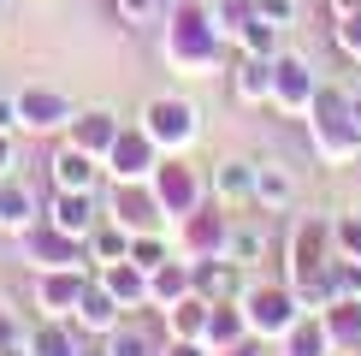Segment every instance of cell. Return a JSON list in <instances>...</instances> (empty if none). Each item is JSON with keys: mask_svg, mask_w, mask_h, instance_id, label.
Instances as JSON below:
<instances>
[{"mask_svg": "<svg viewBox=\"0 0 361 356\" xmlns=\"http://www.w3.org/2000/svg\"><path fill=\"white\" fill-rule=\"evenodd\" d=\"M160 48H166V66H172V71L207 78V71L219 66V48H225L219 24H214V6H202V0H172Z\"/></svg>", "mask_w": 361, "mask_h": 356, "instance_id": "1", "label": "cell"}, {"mask_svg": "<svg viewBox=\"0 0 361 356\" xmlns=\"http://www.w3.org/2000/svg\"><path fill=\"white\" fill-rule=\"evenodd\" d=\"M237 303H243V315H249V333H255V338H267V345H273V338H284L296 321L308 315V309L296 303L290 279H249Z\"/></svg>", "mask_w": 361, "mask_h": 356, "instance_id": "2", "label": "cell"}, {"mask_svg": "<svg viewBox=\"0 0 361 356\" xmlns=\"http://www.w3.org/2000/svg\"><path fill=\"white\" fill-rule=\"evenodd\" d=\"M137 125L160 143V155H184V148L202 137V113H195V101H184V95H154L137 113Z\"/></svg>", "mask_w": 361, "mask_h": 356, "instance_id": "3", "label": "cell"}, {"mask_svg": "<svg viewBox=\"0 0 361 356\" xmlns=\"http://www.w3.org/2000/svg\"><path fill=\"white\" fill-rule=\"evenodd\" d=\"M154 167H160V143L148 137L137 119H130V125H118L113 148L101 155V172H113V184H148Z\"/></svg>", "mask_w": 361, "mask_h": 356, "instance_id": "4", "label": "cell"}, {"mask_svg": "<svg viewBox=\"0 0 361 356\" xmlns=\"http://www.w3.org/2000/svg\"><path fill=\"white\" fill-rule=\"evenodd\" d=\"M18 244H24V261H30V273H54V267H83V261H89V237H71V232H59L48 214H42L30 232H18Z\"/></svg>", "mask_w": 361, "mask_h": 356, "instance_id": "5", "label": "cell"}, {"mask_svg": "<svg viewBox=\"0 0 361 356\" xmlns=\"http://www.w3.org/2000/svg\"><path fill=\"white\" fill-rule=\"evenodd\" d=\"M154 196H160V208H166V220H184V214H195V208L207 202V178L190 167L184 155H160V167H154Z\"/></svg>", "mask_w": 361, "mask_h": 356, "instance_id": "6", "label": "cell"}, {"mask_svg": "<svg viewBox=\"0 0 361 356\" xmlns=\"http://www.w3.org/2000/svg\"><path fill=\"white\" fill-rule=\"evenodd\" d=\"M314 89H320V71H314L302 54H284V48H279V54H273V101H267V107L308 119V107H314Z\"/></svg>", "mask_w": 361, "mask_h": 356, "instance_id": "7", "label": "cell"}, {"mask_svg": "<svg viewBox=\"0 0 361 356\" xmlns=\"http://www.w3.org/2000/svg\"><path fill=\"white\" fill-rule=\"evenodd\" d=\"M308 143H314V155H320V167H350V160H361V125L350 113L308 119Z\"/></svg>", "mask_w": 361, "mask_h": 356, "instance_id": "8", "label": "cell"}, {"mask_svg": "<svg viewBox=\"0 0 361 356\" xmlns=\"http://www.w3.org/2000/svg\"><path fill=\"white\" fill-rule=\"evenodd\" d=\"M107 220L125 232H160L166 226V208H160L154 184H118L113 202H107Z\"/></svg>", "mask_w": 361, "mask_h": 356, "instance_id": "9", "label": "cell"}, {"mask_svg": "<svg viewBox=\"0 0 361 356\" xmlns=\"http://www.w3.org/2000/svg\"><path fill=\"white\" fill-rule=\"evenodd\" d=\"M225 232H231V220H225V202H202L195 214L178 220V249L195 261V256H219L225 249Z\"/></svg>", "mask_w": 361, "mask_h": 356, "instance_id": "10", "label": "cell"}, {"mask_svg": "<svg viewBox=\"0 0 361 356\" xmlns=\"http://www.w3.org/2000/svg\"><path fill=\"white\" fill-rule=\"evenodd\" d=\"M71 119H78V107H71V95H59V89H42V83L18 89V125H24V131L48 137V131H66Z\"/></svg>", "mask_w": 361, "mask_h": 356, "instance_id": "11", "label": "cell"}, {"mask_svg": "<svg viewBox=\"0 0 361 356\" xmlns=\"http://www.w3.org/2000/svg\"><path fill=\"white\" fill-rule=\"evenodd\" d=\"M83 285H89V267H54V273H36V303H42V315H66V321H71Z\"/></svg>", "mask_w": 361, "mask_h": 356, "instance_id": "12", "label": "cell"}, {"mask_svg": "<svg viewBox=\"0 0 361 356\" xmlns=\"http://www.w3.org/2000/svg\"><path fill=\"white\" fill-rule=\"evenodd\" d=\"M71 321H78V333H83V338H89V333H101V338H107L113 326L125 321V309H118V297L101 285V279H89V285H83V297H78V309H71Z\"/></svg>", "mask_w": 361, "mask_h": 356, "instance_id": "13", "label": "cell"}, {"mask_svg": "<svg viewBox=\"0 0 361 356\" xmlns=\"http://www.w3.org/2000/svg\"><path fill=\"white\" fill-rule=\"evenodd\" d=\"M101 285H107L113 297H118V309H125V315H137V309H148V267H137V261H101Z\"/></svg>", "mask_w": 361, "mask_h": 356, "instance_id": "14", "label": "cell"}, {"mask_svg": "<svg viewBox=\"0 0 361 356\" xmlns=\"http://www.w3.org/2000/svg\"><path fill=\"white\" fill-rule=\"evenodd\" d=\"M118 125H125V119H118L113 107H83L78 119H71L66 125V143H78V148H89V155H107L113 148V137H118Z\"/></svg>", "mask_w": 361, "mask_h": 356, "instance_id": "15", "label": "cell"}, {"mask_svg": "<svg viewBox=\"0 0 361 356\" xmlns=\"http://www.w3.org/2000/svg\"><path fill=\"white\" fill-rule=\"evenodd\" d=\"M48 220H54L59 232H71V237H89V232L101 226V214H95V190H54Z\"/></svg>", "mask_w": 361, "mask_h": 356, "instance_id": "16", "label": "cell"}, {"mask_svg": "<svg viewBox=\"0 0 361 356\" xmlns=\"http://www.w3.org/2000/svg\"><path fill=\"white\" fill-rule=\"evenodd\" d=\"M190 279L207 303H225V297H243V267H231L225 256H195L190 261Z\"/></svg>", "mask_w": 361, "mask_h": 356, "instance_id": "17", "label": "cell"}, {"mask_svg": "<svg viewBox=\"0 0 361 356\" xmlns=\"http://www.w3.org/2000/svg\"><path fill=\"white\" fill-rule=\"evenodd\" d=\"M36 220H42V202H36V190H30L24 184V178H0V232H12V237H18V232H30V226H36Z\"/></svg>", "mask_w": 361, "mask_h": 356, "instance_id": "18", "label": "cell"}, {"mask_svg": "<svg viewBox=\"0 0 361 356\" xmlns=\"http://www.w3.org/2000/svg\"><path fill=\"white\" fill-rule=\"evenodd\" d=\"M24 345H30V356H78L83 333H78V321L48 315V321H36V333H24Z\"/></svg>", "mask_w": 361, "mask_h": 356, "instance_id": "19", "label": "cell"}, {"mask_svg": "<svg viewBox=\"0 0 361 356\" xmlns=\"http://www.w3.org/2000/svg\"><path fill=\"white\" fill-rule=\"evenodd\" d=\"M237 338H249V315L237 297H225V303H207V326H202V345L207 350H225L237 345Z\"/></svg>", "mask_w": 361, "mask_h": 356, "instance_id": "20", "label": "cell"}, {"mask_svg": "<svg viewBox=\"0 0 361 356\" xmlns=\"http://www.w3.org/2000/svg\"><path fill=\"white\" fill-rule=\"evenodd\" d=\"M48 172H54V190H95V172H101V160L89 155V148L66 143V148H59V155L48 160Z\"/></svg>", "mask_w": 361, "mask_h": 356, "instance_id": "21", "label": "cell"}, {"mask_svg": "<svg viewBox=\"0 0 361 356\" xmlns=\"http://www.w3.org/2000/svg\"><path fill=\"white\" fill-rule=\"evenodd\" d=\"M207 190H214V202H225V208L255 202V160H219V167L207 172Z\"/></svg>", "mask_w": 361, "mask_h": 356, "instance_id": "22", "label": "cell"}, {"mask_svg": "<svg viewBox=\"0 0 361 356\" xmlns=\"http://www.w3.org/2000/svg\"><path fill=\"white\" fill-rule=\"evenodd\" d=\"M195 291V279H190V256L184 261H160L154 267V273H148V309H172L178 303V297H190Z\"/></svg>", "mask_w": 361, "mask_h": 356, "instance_id": "23", "label": "cell"}, {"mask_svg": "<svg viewBox=\"0 0 361 356\" xmlns=\"http://www.w3.org/2000/svg\"><path fill=\"white\" fill-rule=\"evenodd\" d=\"M267 244H273V237H267V226H237V220H231V232H225V249H219V256L231 261V267H243V273H255V267L267 261Z\"/></svg>", "mask_w": 361, "mask_h": 356, "instance_id": "24", "label": "cell"}, {"mask_svg": "<svg viewBox=\"0 0 361 356\" xmlns=\"http://www.w3.org/2000/svg\"><path fill=\"white\" fill-rule=\"evenodd\" d=\"M231 89H237V101H273V54H243L237 59V78H231Z\"/></svg>", "mask_w": 361, "mask_h": 356, "instance_id": "25", "label": "cell"}, {"mask_svg": "<svg viewBox=\"0 0 361 356\" xmlns=\"http://www.w3.org/2000/svg\"><path fill=\"white\" fill-rule=\"evenodd\" d=\"M279 345H284V356H338L332 333H326V321L314 315V309H308V315H302V321L290 326V333L279 338Z\"/></svg>", "mask_w": 361, "mask_h": 356, "instance_id": "26", "label": "cell"}, {"mask_svg": "<svg viewBox=\"0 0 361 356\" xmlns=\"http://www.w3.org/2000/svg\"><path fill=\"white\" fill-rule=\"evenodd\" d=\"M160 321H166V338H202V326H207V297H202V291L178 297L172 309H160Z\"/></svg>", "mask_w": 361, "mask_h": 356, "instance_id": "27", "label": "cell"}, {"mask_svg": "<svg viewBox=\"0 0 361 356\" xmlns=\"http://www.w3.org/2000/svg\"><path fill=\"white\" fill-rule=\"evenodd\" d=\"M320 321H326V333H332V345L350 350L361 338V297H332V303L320 309Z\"/></svg>", "mask_w": 361, "mask_h": 356, "instance_id": "28", "label": "cell"}, {"mask_svg": "<svg viewBox=\"0 0 361 356\" xmlns=\"http://www.w3.org/2000/svg\"><path fill=\"white\" fill-rule=\"evenodd\" d=\"M255 202L273 208V214H284V208L296 202V178L284 167H255Z\"/></svg>", "mask_w": 361, "mask_h": 356, "instance_id": "29", "label": "cell"}, {"mask_svg": "<svg viewBox=\"0 0 361 356\" xmlns=\"http://www.w3.org/2000/svg\"><path fill=\"white\" fill-rule=\"evenodd\" d=\"M113 356H160V345H154V333H148L142 321H118L107 338H101Z\"/></svg>", "mask_w": 361, "mask_h": 356, "instance_id": "30", "label": "cell"}, {"mask_svg": "<svg viewBox=\"0 0 361 356\" xmlns=\"http://www.w3.org/2000/svg\"><path fill=\"white\" fill-rule=\"evenodd\" d=\"M130 256V232L125 226H113V220H101V226L95 232H89V261H125Z\"/></svg>", "mask_w": 361, "mask_h": 356, "instance_id": "31", "label": "cell"}, {"mask_svg": "<svg viewBox=\"0 0 361 356\" xmlns=\"http://www.w3.org/2000/svg\"><path fill=\"white\" fill-rule=\"evenodd\" d=\"M172 256H178V249H172L160 232H130V261H137V267H148V273H154V267L172 261Z\"/></svg>", "mask_w": 361, "mask_h": 356, "instance_id": "32", "label": "cell"}, {"mask_svg": "<svg viewBox=\"0 0 361 356\" xmlns=\"http://www.w3.org/2000/svg\"><path fill=\"white\" fill-rule=\"evenodd\" d=\"M255 18V0H219V6H214V24H219V36L225 42H237V36H243V24Z\"/></svg>", "mask_w": 361, "mask_h": 356, "instance_id": "33", "label": "cell"}, {"mask_svg": "<svg viewBox=\"0 0 361 356\" xmlns=\"http://www.w3.org/2000/svg\"><path fill=\"white\" fill-rule=\"evenodd\" d=\"M279 36H284L279 24L249 18V24H243V36H237V48H243V54H279Z\"/></svg>", "mask_w": 361, "mask_h": 356, "instance_id": "34", "label": "cell"}, {"mask_svg": "<svg viewBox=\"0 0 361 356\" xmlns=\"http://www.w3.org/2000/svg\"><path fill=\"white\" fill-rule=\"evenodd\" d=\"M332 249L350 256V261H361V214H338L332 220Z\"/></svg>", "mask_w": 361, "mask_h": 356, "instance_id": "35", "label": "cell"}, {"mask_svg": "<svg viewBox=\"0 0 361 356\" xmlns=\"http://www.w3.org/2000/svg\"><path fill=\"white\" fill-rule=\"evenodd\" d=\"M338 48L350 59H361V6L355 12H338Z\"/></svg>", "mask_w": 361, "mask_h": 356, "instance_id": "36", "label": "cell"}, {"mask_svg": "<svg viewBox=\"0 0 361 356\" xmlns=\"http://www.w3.org/2000/svg\"><path fill=\"white\" fill-rule=\"evenodd\" d=\"M255 18H267V24H279V30H290V24H296V0H255Z\"/></svg>", "mask_w": 361, "mask_h": 356, "instance_id": "37", "label": "cell"}, {"mask_svg": "<svg viewBox=\"0 0 361 356\" xmlns=\"http://www.w3.org/2000/svg\"><path fill=\"white\" fill-rule=\"evenodd\" d=\"M113 6H118V18H125V24H148L154 12H166V0H113Z\"/></svg>", "mask_w": 361, "mask_h": 356, "instance_id": "38", "label": "cell"}, {"mask_svg": "<svg viewBox=\"0 0 361 356\" xmlns=\"http://www.w3.org/2000/svg\"><path fill=\"white\" fill-rule=\"evenodd\" d=\"M160 356H214L202 345V338H166V345H160Z\"/></svg>", "mask_w": 361, "mask_h": 356, "instance_id": "39", "label": "cell"}, {"mask_svg": "<svg viewBox=\"0 0 361 356\" xmlns=\"http://www.w3.org/2000/svg\"><path fill=\"white\" fill-rule=\"evenodd\" d=\"M12 345H24V326L12 309H0V350H12Z\"/></svg>", "mask_w": 361, "mask_h": 356, "instance_id": "40", "label": "cell"}, {"mask_svg": "<svg viewBox=\"0 0 361 356\" xmlns=\"http://www.w3.org/2000/svg\"><path fill=\"white\" fill-rule=\"evenodd\" d=\"M267 350H273V345H267V338H237V345H225V350H214V356H267Z\"/></svg>", "mask_w": 361, "mask_h": 356, "instance_id": "41", "label": "cell"}, {"mask_svg": "<svg viewBox=\"0 0 361 356\" xmlns=\"http://www.w3.org/2000/svg\"><path fill=\"white\" fill-rule=\"evenodd\" d=\"M18 167V143H12V131H0V178Z\"/></svg>", "mask_w": 361, "mask_h": 356, "instance_id": "42", "label": "cell"}, {"mask_svg": "<svg viewBox=\"0 0 361 356\" xmlns=\"http://www.w3.org/2000/svg\"><path fill=\"white\" fill-rule=\"evenodd\" d=\"M0 131H18V95H0Z\"/></svg>", "mask_w": 361, "mask_h": 356, "instance_id": "43", "label": "cell"}, {"mask_svg": "<svg viewBox=\"0 0 361 356\" xmlns=\"http://www.w3.org/2000/svg\"><path fill=\"white\" fill-rule=\"evenodd\" d=\"M350 119L361 125V83H350Z\"/></svg>", "mask_w": 361, "mask_h": 356, "instance_id": "44", "label": "cell"}, {"mask_svg": "<svg viewBox=\"0 0 361 356\" xmlns=\"http://www.w3.org/2000/svg\"><path fill=\"white\" fill-rule=\"evenodd\" d=\"M78 356H113V350H107V345H89V338H83V350H78Z\"/></svg>", "mask_w": 361, "mask_h": 356, "instance_id": "45", "label": "cell"}, {"mask_svg": "<svg viewBox=\"0 0 361 356\" xmlns=\"http://www.w3.org/2000/svg\"><path fill=\"white\" fill-rule=\"evenodd\" d=\"M361 6V0H332V12H355Z\"/></svg>", "mask_w": 361, "mask_h": 356, "instance_id": "46", "label": "cell"}, {"mask_svg": "<svg viewBox=\"0 0 361 356\" xmlns=\"http://www.w3.org/2000/svg\"><path fill=\"white\" fill-rule=\"evenodd\" d=\"M338 356H361V338H355V345H350V350H338Z\"/></svg>", "mask_w": 361, "mask_h": 356, "instance_id": "47", "label": "cell"}, {"mask_svg": "<svg viewBox=\"0 0 361 356\" xmlns=\"http://www.w3.org/2000/svg\"><path fill=\"white\" fill-rule=\"evenodd\" d=\"M166 6H172V0H166Z\"/></svg>", "mask_w": 361, "mask_h": 356, "instance_id": "48", "label": "cell"}]
</instances>
